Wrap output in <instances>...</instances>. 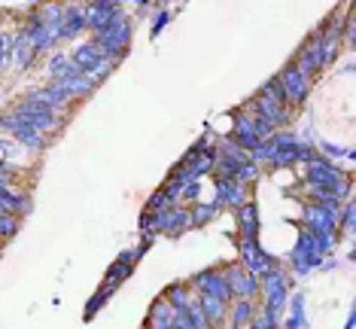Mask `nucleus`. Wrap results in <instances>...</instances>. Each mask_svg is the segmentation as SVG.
<instances>
[{"label":"nucleus","mask_w":356,"mask_h":329,"mask_svg":"<svg viewBox=\"0 0 356 329\" xmlns=\"http://www.w3.org/2000/svg\"><path fill=\"white\" fill-rule=\"evenodd\" d=\"M186 223H189V214L186 211H165V214H159L156 216V229L152 232H183L186 229Z\"/></svg>","instance_id":"11"},{"label":"nucleus","mask_w":356,"mask_h":329,"mask_svg":"<svg viewBox=\"0 0 356 329\" xmlns=\"http://www.w3.org/2000/svg\"><path fill=\"white\" fill-rule=\"evenodd\" d=\"M83 28H86L83 6H67V10H64L61 25H58V40H64V37H76Z\"/></svg>","instance_id":"9"},{"label":"nucleus","mask_w":356,"mask_h":329,"mask_svg":"<svg viewBox=\"0 0 356 329\" xmlns=\"http://www.w3.org/2000/svg\"><path fill=\"white\" fill-rule=\"evenodd\" d=\"M198 308H201V314L207 317L210 326H220V323H225V317H229V305L220 302V299H213V296H201Z\"/></svg>","instance_id":"10"},{"label":"nucleus","mask_w":356,"mask_h":329,"mask_svg":"<svg viewBox=\"0 0 356 329\" xmlns=\"http://www.w3.org/2000/svg\"><path fill=\"white\" fill-rule=\"evenodd\" d=\"M31 98L40 101L43 107H49L52 113H58V110H64L70 104V95L61 89L58 83H52V86H46V89H37V92H31Z\"/></svg>","instance_id":"6"},{"label":"nucleus","mask_w":356,"mask_h":329,"mask_svg":"<svg viewBox=\"0 0 356 329\" xmlns=\"http://www.w3.org/2000/svg\"><path fill=\"white\" fill-rule=\"evenodd\" d=\"M210 214H216V204H207V207H201V211L195 214V223H204Z\"/></svg>","instance_id":"17"},{"label":"nucleus","mask_w":356,"mask_h":329,"mask_svg":"<svg viewBox=\"0 0 356 329\" xmlns=\"http://www.w3.org/2000/svg\"><path fill=\"white\" fill-rule=\"evenodd\" d=\"M250 314H253V305H250V302H238V308L232 311V323L234 326H244L250 320Z\"/></svg>","instance_id":"16"},{"label":"nucleus","mask_w":356,"mask_h":329,"mask_svg":"<svg viewBox=\"0 0 356 329\" xmlns=\"http://www.w3.org/2000/svg\"><path fill=\"white\" fill-rule=\"evenodd\" d=\"M92 43L98 46L107 58L119 61L128 52V43H131V25H128V19H125V15H116L107 28L98 31V34L92 37Z\"/></svg>","instance_id":"1"},{"label":"nucleus","mask_w":356,"mask_h":329,"mask_svg":"<svg viewBox=\"0 0 356 329\" xmlns=\"http://www.w3.org/2000/svg\"><path fill=\"white\" fill-rule=\"evenodd\" d=\"M49 74L55 83H61V79H67V77H76L79 70H76V64L67 58V55H52L49 58Z\"/></svg>","instance_id":"12"},{"label":"nucleus","mask_w":356,"mask_h":329,"mask_svg":"<svg viewBox=\"0 0 356 329\" xmlns=\"http://www.w3.org/2000/svg\"><path fill=\"white\" fill-rule=\"evenodd\" d=\"M195 287L201 290V296H213V299H220L225 305H229V299H232L229 287H225V278L220 275V271H207V275H201V280Z\"/></svg>","instance_id":"7"},{"label":"nucleus","mask_w":356,"mask_h":329,"mask_svg":"<svg viewBox=\"0 0 356 329\" xmlns=\"http://www.w3.org/2000/svg\"><path fill=\"white\" fill-rule=\"evenodd\" d=\"M0 128H6V131L13 134L19 143H25V147H31V150H40L43 147V134L37 131V128H31L28 122H22L19 116H0Z\"/></svg>","instance_id":"5"},{"label":"nucleus","mask_w":356,"mask_h":329,"mask_svg":"<svg viewBox=\"0 0 356 329\" xmlns=\"http://www.w3.org/2000/svg\"><path fill=\"white\" fill-rule=\"evenodd\" d=\"M225 287H229V293H241V296H253L256 293V287H259V280L253 275H247L244 268H238V266H232V268H225Z\"/></svg>","instance_id":"8"},{"label":"nucleus","mask_w":356,"mask_h":329,"mask_svg":"<svg viewBox=\"0 0 356 329\" xmlns=\"http://www.w3.org/2000/svg\"><path fill=\"white\" fill-rule=\"evenodd\" d=\"M19 232V216L15 214H0V238H13Z\"/></svg>","instance_id":"15"},{"label":"nucleus","mask_w":356,"mask_h":329,"mask_svg":"<svg viewBox=\"0 0 356 329\" xmlns=\"http://www.w3.org/2000/svg\"><path fill=\"white\" fill-rule=\"evenodd\" d=\"M34 55H37V52H34V46H31L28 34H25V31H22L19 40H15V43H13V61H15V67H28Z\"/></svg>","instance_id":"13"},{"label":"nucleus","mask_w":356,"mask_h":329,"mask_svg":"<svg viewBox=\"0 0 356 329\" xmlns=\"http://www.w3.org/2000/svg\"><path fill=\"white\" fill-rule=\"evenodd\" d=\"M241 220H244V238L253 241L256 238V211H253V202H247L241 207Z\"/></svg>","instance_id":"14"},{"label":"nucleus","mask_w":356,"mask_h":329,"mask_svg":"<svg viewBox=\"0 0 356 329\" xmlns=\"http://www.w3.org/2000/svg\"><path fill=\"white\" fill-rule=\"evenodd\" d=\"M277 79H280V89H283V98H286V104L302 107V104L307 101V92H311V79H305L302 74H298L296 64L283 67V74Z\"/></svg>","instance_id":"3"},{"label":"nucleus","mask_w":356,"mask_h":329,"mask_svg":"<svg viewBox=\"0 0 356 329\" xmlns=\"http://www.w3.org/2000/svg\"><path fill=\"white\" fill-rule=\"evenodd\" d=\"M83 15H86V25L98 34V31L107 28L116 15H122V6L110 3V0H104V3H88V6H83Z\"/></svg>","instance_id":"4"},{"label":"nucleus","mask_w":356,"mask_h":329,"mask_svg":"<svg viewBox=\"0 0 356 329\" xmlns=\"http://www.w3.org/2000/svg\"><path fill=\"white\" fill-rule=\"evenodd\" d=\"M13 116H19L22 122H28L31 128H37L40 134H43V131H55V128H58V113H52L49 107H43V104L34 101L31 95H28L25 101L15 104Z\"/></svg>","instance_id":"2"}]
</instances>
